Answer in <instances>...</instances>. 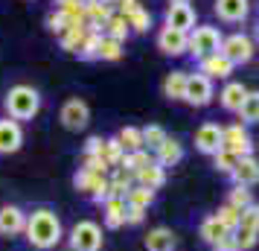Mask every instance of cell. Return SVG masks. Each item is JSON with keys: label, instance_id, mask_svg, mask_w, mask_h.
<instances>
[{"label": "cell", "instance_id": "cell-1", "mask_svg": "<svg viewBox=\"0 0 259 251\" xmlns=\"http://www.w3.org/2000/svg\"><path fill=\"white\" fill-rule=\"evenodd\" d=\"M26 239H29V245L38 251H47V248H56L64 237V231H61V219L50 207H38L32 213L26 216Z\"/></svg>", "mask_w": 259, "mask_h": 251}, {"label": "cell", "instance_id": "cell-2", "mask_svg": "<svg viewBox=\"0 0 259 251\" xmlns=\"http://www.w3.org/2000/svg\"><path fill=\"white\" fill-rule=\"evenodd\" d=\"M3 105H6V114L12 120H32L41 111V96H38L35 88H29V85H15L9 88V94L3 99Z\"/></svg>", "mask_w": 259, "mask_h": 251}, {"label": "cell", "instance_id": "cell-3", "mask_svg": "<svg viewBox=\"0 0 259 251\" xmlns=\"http://www.w3.org/2000/svg\"><path fill=\"white\" fill-rule=\"evenodd\" d=\"M222 29H215V26H195L192 32H189V47L187 53L192 56V59H207V56H212V53H219L222 50Z\"/></svg>", "mask_w": 259, "mask_h": 251}, {"label": "cell", "instance_id": "cell-4", "mask_svg": "<svg viewBox=\"0 0 259 251\" xmlns=\"http://www.w3.org/2000/svg\"><path fill=\"white\" fill-rule=\"evenodd\" d=\"M222 53L224 59L230 61V64H247V61L256 56V41L250 35H245V32H233V35H227L222 41Z\"/></svg>", "mask_w": 259, "mask_h": 251}, {"label": "cell", "instance_id": "cell-5", "mask_svg": "<svg viewBox=\"0 0 259 251\" xmlns=\"http://www.w3.org/2000/svg\"><path fill=\"white\" fill-rule=\"evenodd\" d=\"M233 237H236L239 251H247V248H253V245H256V239H259V204L256 202L247 204L245 210H242Z\"/></svg>", "mask_w": 259, "mask_h": 251}, {"label": "cell", "instance_id": "cell-6", "mask_svg": "<svg viewBox=\"0 0 259 251\" xmlns=\"http://www.w3.org/2000/svg\"><path fill=\"white\" fill-rule=\"evenodd\" d=\"M70 251H99L102 248V228L91 222V219H82L70 228Z\"/></svg>", "mask_w": 259, "mask_h": 251}, {"label": "cell", "instance_id": "cell-7", "mask_svg": "<svg viewBox=\"0 0 259 251\" xmlns=\"http://www.w3.org/2000/svg\"><path fill=\"white\" fill-rule=\"evenodd\" d=\"M222 149L230 152V155H236V158H245V155L253 152V140H250V134H247L245 123H230V126H224Z\"/></svg>", "mask_w": 259, "mask_h": 251}, {"label": "cell", "instance_id": "cell-8", "mask_svg": "<svg viewBox=\"0 0 259 251\" xmlns=\"http://www.w3.org/2000/svg\"><path fill=\"white\" fill-rule=\"evenodd\" d=\"M212 79L204 76V73H187V94H184V102L195 108H204L212 102Z\"/></svg>", "mask_w": 259, "mask_h": 251}, {"label": "cell", "instance_id": "cell-9", "mask_svg": "<svg viewBox=\"0 0 259 251\" xmlns=\"http://www.w3.org/2000/svg\"><path fill=\"white\" fill-rule=\"evenodd\" d=\"M59 120H61V126H64V129H70V132H82L84 126L91 123V108H88L84 99L73 96V99H67V102L61 105Z\"/></svg>", "mask_w": 259, "mask_h": 251}, {"label": "cell", "instance_id": "cell-10", "mask_svg": "<svg viewBox=\"0 0 259 251\" xmlns=\"http://www.w3.org/2000/svg\"><path fill=\"white\" fill-rule=\"evenodd\" d=\"M73 184L79 193H88L96 204H105L108 199V175H96V172H88V169H79L73 175Z\"/></svg>", "mask_w": 259, "mask_h": 251}, {"label": "cell", "instance_id": "cell-11", "mask_svg": "<svg viewBox=\"0 0 259 251\" xmlns=\"http://www.w3.org/2000/svg\"><path fill=\"white\" fill-rule=\"evenodd\" d=\"M222 132H224V126H219V123H201L195 129V149L201 155L222 152Z\"/></svg>", "mask_w": 259, "mask_h": 251}, {"label": "cell", "instance_id": "cell-12", "mask_svg": "<svg viewBox=\"0 0 259 251\" xmlns=\"http://www.w3.org/2000/svg\"><path fill=\"white\" fill-rule=\"evenodd\" d=\"M189 47V32H181V29H172V26H163L157 32V50L163 56H184Z\"/></svg>", "mask_w": 259, "mask_h": 251}, {"label": "cell", "instance_id": "cell-13", "mask_svg": "<svg viewBox=\"0 0 259 251\" xmlns=\"http://www.w3.org/2000/svg\"><path fill=\"white\" fill-rule=\"evenodd\" d=\"M166 24L163 26H172V29H181V32H192L195 29V9L189 3H169L166 9Z\"/></svg>", "mask_w": 259, "mask_h": 251}, {"label": "cell", "instance_id": "cell-14", "mask_svg": "<svg viewBox=\"0 0 259 251\" xmlns=\"http://www.w3.org/2000/svg\"><path fill=\"white\" fill-rule=\"evenodd\" d=\"M24 144V129H21V123L12 117L0 120V155H12L18 152Z\"/></svg>", "mask_w": 259, "mask_h": 251}, {"label": "cell", "instance_id": "cell-15", "mask_svg": "<svg viewBox=\"0 0 259 251\" xmlns=\"http://www.w3.org/2000/svg\"><path fill=\"white\" fill-rule=\"evenodd\" d=\"M26 231V213L18 204L0 207V237H18Z\"/></svg>", "mask_w": 259, "mask_h": 251}, {"label": "cell", "instance_id": "cell-16", "mask_svg": "<svg viewBox=\"0 0 259 251\" xmlns=\"http://www.w3.org/2000/svg\"><path fill=\"white\" fill-rule=\"evenodd\" d=\"M250 12V0H215V15L224 24H242Z\"/></svg>", "mask_w": 259, "mask_h": 251}, {"label": "cell", "instance_id": "cell-17", "mask_svg": "<svg viewBox=\"0 0 259 251\" xmlns=\"http://www.w3.org/2000/svg\"><path fill=\"white\" fill-rule=\"evenodd\" d=\"M230 178L236 181V184H242V187H253V184H259V161L253 155H245L236 161V169L230 172Z\"/></svg>", "mask_w": 259, "mask_h": 251}, {"label": "cell", "instance_id": "cell-18", "mask_svg": "<svg viewBox=\"0 0 259 251\" xmlns=\"http://www.w3.org/2000/svg\"><path fill=\"white\" fill-rule=\"evenodd\" d=\"M198 73L210 76V79H230L233 76V64L224 59L222 53H212V56L198 61Z\"/></svg>", "mask_w": 259, "mask_h": 251}, {"label": "cell", "instance_id": "cell-19", "mask_svg": "<svg viewBox=\"0 0 259 251\" xmlns=\"http://www.w3.org/2000/svg\"><path fill=\"white\" fill-rule=\"evenodd\" d=\"M178 248V237L169 228H152L146 234V251H175Z\"/></svg>", "mask_w": 259, "mask_h": 251}, {"label": "cell", "instance_id": "cell-20", "mask_svg": "<svg viewBox=\"0 0 259 251\" xmlns=\"http://www.w3.org/2000/svg\"><path fill=\"white\" fill-rule=\"evenodd\" d=\"M245 96H247V88L242 82H227L219 91V102H222L224 111H239L242 102H245Z\"/></svg>", "mask_w": 259, "mask_h": 251}, {"label": "cell", "instance_id": "cell-21", "mask_svg": "<svg viewBox=\"0 0 259 251\" xmlns=\"http://www.w3.org/2000/svg\"><path fill=\"white\" fill-rule=\"evenodd\" d=\"M181 158H184V146L178 144L175 137H166L163 144L154 149V161L160 167H175V164H181Z\"/></svg>", "mask_w": 259, "mask_h": 251}, {"label": "cell", "instance_id": "cell-22", "mask_svg": "<svg viewBox=\"0 0 259 251\" xmlns=\"http://www.w3.org/2000/svg\"><path fill=\"white\" fill-rule=\"evenodd\" d=\"M134 178H137V184H140V187L160 190V187H163V181H166V167H160L157 161H152V164H149V167H143Z\"/></svg>", "mask_w": 259, "mask_h": 251}, {"label": "cell", "instance_id": "cell-23", "mask_svg": "<svg viewBox=\"0 0 259 251\" xmlns=\"http://www.w3.org/2000/svg\"><path fill=\"white\" fill-rule=\"evenodd\" d=\"M102 35L114 38V41H119V44H125V38L131 35V26H128V21H125V15H119V12L111 15V18L105 21V26H102Z\"/></svg>", "mask_w": 259, "mask_h": 251}, {"label": "cell", "instance_id": "cell-24", "mask_svg": "<svg viewBox=\"0 0 259 251\" xmlns=\"http://www.w3.org/2000/svg\"><path fill=\"white\" fill-rule=\"evenodd\" d=\"M102 207H105V225L108 228H122L125 225V199L108 196Z\"/></svg>", "mask_w": 259, "mask_h": 251}, {"label": "cell", "instance_id": "cell-25", "mask_svg": "<svg viewBox=\"0 0 259 251\" xmlns=\"http://www.w3.org/2000/svg\"><path fill=\"white\" fill-rule=\"evenodd\" d=\"M198 234H201V239H204V242H207V245L212 248V245H215L219 239H224L227 234H230V231H227V228H224L222 222L215 219V216H207V219H201Z\"/></svg>", "mask_w": 259, "mask_h": 251}, {"label": "cell", "instance_id": "cell-26", "mask_svg": "<svg viewBox=\"0 0 259 251\" xmlns=\"http://www.w3.org/2000/svg\"><path fill=\"white\" fill-rule=\"evenodd\" d=\"M187 94V70H172L163 79V96L166 99H184Z\"/></svg>", "mask_w": 259, "mask_h": 251}, {"label": "cell", "instance_id": "cell-27", "mask_svg": "<svg viewBox=\"0 0 259 251\" xmlns=\"http://www.w3.org/2000/svg\"><path fill=\"white\" fill-rule=\"evenodd\" d=\"M239 114V123H259V91H247L245 102H242V108L236 111Z\"/></svg>", "mask_w": 259, "mask_h": 251}, {"label": "cell", "instance_id": "cell-28", "mask_svg": "<svg viewBox=\"0 0 259 251\" xmlns=\"http://www.w3.org/2000/svg\"><path fill=\"white\" fill-rule=\"evenodd\" d=\"M84 35H88V29H84L82 24H73L64 35H59L61 41V50H67V53H79V47H82Z\"/></svg>", "mask_w": 259, "mask_h": 251}, {"label": "cell", "instance_id": "cell-29", "mask_svg": "<svg viewBox=\"0 0 259 251\" xmlns=\"http://www.w3.org/2000/svg\"><path fill=\"white\" fill-rule=\"evenodd\" d=\"M117 140H119V146H122L125 152H137V149H143V132L137 129V126H125V129H119Z\"/></svg>", "mask_w": 259, "mask_h": 251}, {"label": "cell", "instance_id": "cell-30", "mask_svg": "<svg viewBox=\"0 0 259 251\" xmlns=\"http://www.w3.org/2000/svg\"><path fill=\"white\" fill-rule=\"evenodd\" d=\"M152 202H154V190L140 187V184H134V187L125 193V204H131V207H143V210H149V204Z\"/></svg>", "mask_w": 259, "mask_h": 251}, {"label": "cell", "instance_id": "cell-31", "mask_svg": "<svg viewBox=\"0 0 259 251\" xmlns=\"http://www.w3.org/2000/svg\"><path fill=\"white\" fill-rule=\"evenodd\" d=\"M56 3H59L56 9L61 15H67L70 24H82L84 21V0H56Z\"/></svg>", "mask_w": 259, "mask_h": 251}, {"label": "cell", "instance_id": "cell-32", "mask_svg": "<svg viewBox=\"0 0 259 251\" xmlns=\"http://www.w3.org/2000/svg\"><path fill=\"white\" fill-rule=\"evenodd\" d=\"M152 161H154V158L149 155V149H137V152H125V158H122V164H119V167L131 169V172L137 175V172H140L143 167H149Z\"/></svg>", "mask_w": 259, "mask_h": 251}, {"label": "cell", "instance_id": "cell-33", "mask_svg": "<svg viewBox=\"0 0 259 251\" xmlns=\"http://www.w3.org/2000/svg\"><path fill=\"white\" fill-rule=\"evenodd\" d=\"M99 41H102V32H88L82 47H79V59H84V61L99 59Z\"/></svg>", "mask_w": 259, "mask_h": 251}, {"label": "cell", "instance_id": "cell-34", "mask_svg": "<svg viewBox=\"0 0 259 251\" xmlns=\"http://www.w3.org/2000/svg\"><path fill=\"white\" fill-rule=\"evenodd\" d=\"M140 132H143V149H152V152L169 137L163 126H146V129H140Z\"/></svg>", "mask_w": 259, "mask_h": 251}, {"label": "cell", "instance_id": "cell-35", "mask_svg": "<svg viewBox=\"0 0 259 251\" xmlns=\"http://www.w3.org/2000/svg\"><path fill=\"white\" fill-rule=\"evenodd\" d=\"M102 158H105L108 167H119V164H122V158H125V149L119 146L117 137L105 140V146H102Z\"/></svg>", "mask_w": 259, "mask_h": 251}, {"label": "cell", "instance_id": "cell-36", "mask_svg": "<svg viewBox=\"0 0 259 251\" xmlns=\"http://www.w3.org/2000/svg\"><path fill=\"white\" fill-rule=\"evenodd\" d=\"M215 219H219V222H222L224 228H227V231H236V225H239V216H242V210H239V207H233V204H227L224 202L222 207H219V210H215Z\"/></svg>", "mask_w": 259, "mask_h": 251}, {"label": "cell", "instance_id": "cell-37", "mask_svg": "<svg viewBox=\"0 0 259 251\" xmlns=\"http://www.w3.org/2000/svg\"><path fill=\"white\" fill-rule=\"evenodd\" d=\"M125 21H128L131 32H149V26H152V15L146 12L143 6H137V9H134Z\"/></svg>", "mask_w": 259, "mask_h": 251}, {"label": "cell", "instance_id": "cell-38", "mask_svg": "<svg viewBox=\"0 0 259 251\" xmlns=\"http://www.w3.org/2000/svg\"><path fill=\"white\" fill-rule=\"evenodd\" d=\"M99 59H105V61L122 59V44H119V41H114V38L102 35V41H99Z\"/></svg>", "mask_w": 259, "mask_h": 251}, {"label": "cell", "instance_id": "cell-39", "mask_svg": "<svg viewBox=\"0 0 259 251\" xmlns=\"http://www.w3.org/2000/svg\"><path fill=\"white\" fill-rule=\"evenodd\" d=\"M227 204H233V207H239V210H245L247 204H253V196H250L247 187L233 184V190H230V196H227Z\"/></svg>", "mask_w": 259, "mask_h": 251}, {"label": "cell", "instance_id": "cell-40", "mask_svg": "<svg viewBox=\"0 0 259 251\" xmlns=\"http://www.w3.org/2000/svg\"><path fill=\"white\" fill-rule=\"evenodd\" d=\"M236 161H239V158L236 155H230V152H215V155H212V167L219 169V172H222V175H230V172H233L236 169Z\"/></svg>", "mask_w": 259, "mask_h": 251}, {"label": "cell", "instance_id": "cell-41", "mask_svg": "<svg viewBox=\"0 0 259 251\" xmlns=\"http://www.w3.org/2000/svg\"><path fill=\"white\" fill-rule=\"evenodd\" d=\"M47 26L53 29V32H56V35H64V32H67L73 24L67 21V15H61L59 9H53V12L47 15Z\"/></svg>", "mask_w": 259, "mask_h": 251}, {"label": "cell", "instance_id": "cell-42", "mask_svg": "<svg viewBox=\"0 0 259 251\" xmlns=\"http://www.w3.org/2000/svg\"><path fill=\"white\" fill-rule=\"evenodd\" d=\"M88 172H96V175H108V164H105V158H99V155H84V167Z\"/></svg>", "mask_w": 259, "mask_h": 251}, {"label": "cell", "instance_id": "cell-43", "mask_svg": "<svg viewBox=\"0 0 259 251\" xmlns=\"http://www.w3.org/2000/svg\"><path fill=\"white\" fill-rule=\"evenodd\" d=\"M143 219H146V210H143V207H131V204H125V225H140Z\"/></svg>", "mask_w": 259, "mask_h": 251}, {"label": "cell", "instance_id": "cell-44", "mask_svg": "<svg viewBox=\"0 0 259 251\" xmlns=\"http://www.w3.org/2000/svg\"><path fill=\"white\" fill-rule=\"evenodd\" d=\"M102 146H105V137H88V144H84V155H99L102 158Z\"/></svg>", "mask_w": 259, "mask_h": 251}, {"label": "cell", "instance_id": "cell-45", "mask_svg": "<svg viewBox=\"0 0 259 251\" xmlns=\"http://www.w3.org/2000/svg\"><path fill=\"white\" fill-rule=\"evenodd\" d=\"M111 6H114V9H117L119 15H125V18H128V15L134 12V9H137L140 3H137V0H114Z\"/></svg>", "mask_w": 259, "mask_h": 251}, {"label": "cell", "instance_id": "cell-46", "mask_svg": "<svg viewBox=\"0 0 259 251\" xmlns=\"http://www.w3.org/2000/svg\"><path fill=\"white\" fill-rule=\"evenodd\" d=\"M212 251H239V245H236V237H233V231L227 234L224 239H219L215 245H212Z\"/></svg>", "mask_w": 259, "mask_h": 251}, {"label": "cell", "instance_id": "cell-47", "mask_svg": "<svg viewBox=\"0 0 259 251\" xmlns=\"http://www.w3.org/2000/svg\"><path fill=\"white\" fill-rule=\"evenodd\" d=\"M169 3H189V0H169Z\"/></svg>", "mask_w": 259, "mask_h": 251}, {"label": "cell", "instance_id": "cell-48", "mask_svg": "<svg viewBox=\"0 0 259 251\" xmlns=\"http://www.w3.org/2000/svg\"><path fill=\"white\" fill-rule=\"evenodd\" d=\"M99 3H114V0H99Z\"/></svg>", "mask_w": 259, "mask_h": 251}, {"label": "cell", "instance_id": "cell-49", "mask_svg": "<svg viewBox=\"0 0 259 251\" xmlns=\"http://www.w3.org/2000/svg\"><path fill=\"white\" fill-rule=\"evenodd\" d=\"M256 41H259V26H256Z\"/></svg>", "mask_w": 259, "mask_h": 251}]
</instances>
